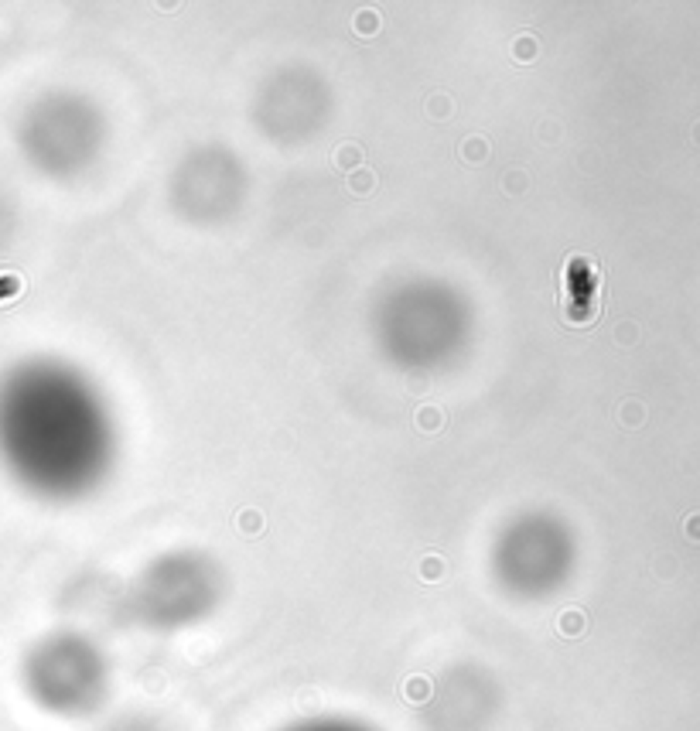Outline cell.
<instances>
[{
  "label": "cell",
  "instance_id": "5b68a950",
  "mask_svg": "<svg viewBox=\"0 0 700 731\" xmlns=\"http://www.w3.org/2000/svg\"><path fill=\"white\" fill-rule=\"evenodd\" d=\"M291 731H365L359 725H349V721H311V725H301Z\"/></svg>",
  "mask_w": 700,
  "mask_h": 731
},
{
  "label": "cell",
  "instance_id": "7a4b0ae2",
  "mask_svg": "<svg viewBox=\"0 0 700 731\" xmlns=\"http://www.w3.org/2000/svg\"><path fill=\"white\" fill-rule=\"evenodd\" d=\"M18 144L24 157L45 175H72L92 157L96 123L75 96H45L27 106Z\"/></svg>",
  "mask_w": 700,
  "mask_h": 731
},
{
  "label": "cell",
  "instance_id": "3957f363",
  "mask_svg": "<svg viewBox=\"0 0 700 731\" xmlns=\"http://www.w3.org/2000/svg\"><path fill=\"white\" fill-rule=\"evenodd\" d=\"M27 694L51 711H82L89 690L99 684V666L92 663L89 646L75 636H51L38 643L24 660Z\"/></svg>",
  "mask_w": 700,
  "mask_h": 731
},
{
  "label": "cell",
  "instance_id": "6da1fadb",
  "mask_svg": "<svg viewBox=\"0 0 700 731\" xmlns=\"http://www.w3.org/2000/svg\"><path fill=\"white\" fill-rule=\"evenodd\" d=\"M0 462L24 489L79 496L106 462V421L86 383L31 359L0 376Z\"/></svg>",
  "mask_w": 700,
  "mask_h": 731
},
{
  "label": "cell",
  "instance_id": "277c9868",
  "mask_svg": "<svg viewBox=\"0 0 700 731\" xmlns=\"http://www.w3.org/2000/svg\"><path fill=\"white\" fill-rule=\"evenodd\" d=\"M496 567L520 595H546L561 575V543L554 536V523L530 516L509 527L496 551Z\"/></svg>",
  "mask_w": 700,
  "mask_h": 731
}]
</instances>
